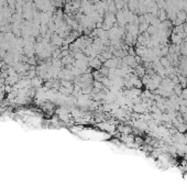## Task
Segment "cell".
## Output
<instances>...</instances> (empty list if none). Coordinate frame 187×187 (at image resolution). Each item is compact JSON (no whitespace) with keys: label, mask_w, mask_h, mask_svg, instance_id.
Wrapping results in <instances>:
<instances>
[{"label":"cell","mask_w":187,"mask_h":187,"mask_svg":"<svg viewBox=\"0 0 187 187\" xmlns=\"http://www.w3.org/2000/svg\"><path fill=\"white\" fill-rule=\"evenodd\" d=\"M148 25H150V24H148V23H140V24H139V32L140 33L146 32Z\"/></svg>","instance_id":"4"},{"label":"cell","mask_w":187,"mask_h":187,"mask_svg":"<svg viewBox=\"0 0 187 187\" xmlns=\"http://www.w3.org/2000/svg\"><path fill=\"white\" fill-rule=\"evenodd\" d=\"M89 65L91 66V67H94V68H99L100 65H101V62H100L99 58H93V60H90V62H89Z\"/></svg>","instance_id":"3"},{"label":"cell","mask_w":187,"mask_h":187,"mask_svg":"<svg viewBox=\"0 0 187 187\" xmlns=\"http://www.w3.org/2000/svg\"><path fill=\"white\" fill-rule=\"evenodd\" d=\"M183 28H184V33L187 35V21L183 23Z\"/></svg>","instance_id":"5"},{"label":"cell","mask_w":187,"mask_h":187,"mask_svg":"<svg viewBox=\"0 0 187 187\" xmlns=\"http://www.w3.org/2000/svg\"><path fill=\"white\" fill-rule=\"evenodd\" d=\"M160 63H161V65L163 66L164 68H166V67H170V60H168L166 56H162V57L160 58Z\"/></svg>","instance_id":"2"},{"label":"cell","mask_w":187,"mask_h":187,"mask_svg":"<svg viewBox=\"0 0 187 187\" xmlns=\"http://www.w3.org/2000/svg\"><path fill=\"white\" fill-rule=\"evenodd\" d=\"M90 1H95V2H97V1H98V0H90Z\"/></svg>","instance_id":"6"},{"label":"cell","mask_w":187,"mask_h":187,"mask_svg":"<svg viewBox=\"0 0 187 187\" xmlns=\"http://www.w3.org/2000/svg\"><path fill=\"white\" fill-rule=\"evenodd\" d=\"M170 41H172V44H174V45H181L183 42H184V38L182 35L179 34H174V33H172V35H170Z\"/></svg>","instance_id":"1"}]
</instances>
